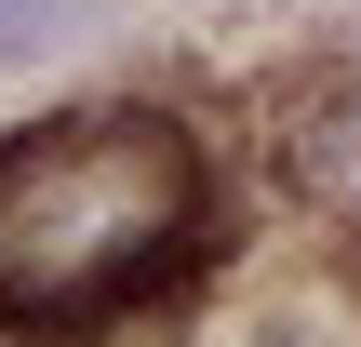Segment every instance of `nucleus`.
<instances>
[{"instance_id": "obj_1", "label": "nucleus", "mask_w": 361, "mask_h": 347, "mask_svg": "<svg viewBox=\"0 0 361 347\" xmlns=\"http://www.w3.org/2000/svg\"><path fill=\"white\" fill-rule=\"evenodd\" d=\"M201 134L161 107H67L40 134H0V321L80 334L147 308L201 254Z\"/></svg>"}, {"instance_id": "obj_2", "label": "nucleus", "mask_w": 361, "mask_h": 347, "mask_svg": "<svg viewBox=\"0 0 361 347\" xmlns=\"http://www.w3.org/2000/svg\"><path fill=\"white\" fill-rule=\"evenodd\" d=\"M281 160H295V187H308L335 227H361V67H322V80L295 94Z\"/></svg>"}, {"instance_id": "obj_3", "label": "nucleus", "mask_w": 361, "mask_h": 347, "mask_svg": "<svg viewBox=\"0 0 361 347\" xmlns=\"http://www.w3.org/2000/svg\"><path fill=\"white\" fill-rule=\"evenodd\" d=\"M80 27V0H0V67H27V53H54Z\"/></svg>"}]
</instances>
